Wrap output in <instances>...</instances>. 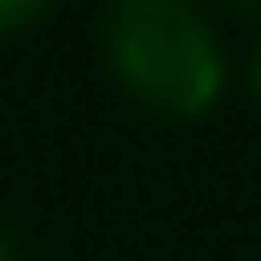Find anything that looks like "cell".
<instances>
[{
  "label": "cell",
  "instance_id": "obj_2",
  "mask_svg": "<svg viewBox=\"0 0 261 261\" xmlns=\"http://www.w3.org/2000/svg\"><path fill=\"white\" fill-rule=\"evenodd\" d=\"M47 12H53V0H0V41H12V35H23V29H35Z\"/></svg>",
  "mask_w": 261,
  "mask_h": 261
},
{
  "label": "cell",
  "instance_id": "obj_1",
  "mask_svg": "<svg viewBox=\"0 0 261 261\" xmlns=\"http://www.w3.org/2000/svg\"><path fill=\"white\" fill-rule=\"evenodd\" d=\"M99 53L122 99L163 122H203L232 87V58L197 0H105Z\"/></svg>",
  "mask_w": 261,
  "mask_h": 261
},
{
  "label": "cell",
  "instance_id": "obj_3",
  "mask_svg": "<svg viewBox=\"0 0 261 261\" xmlns=\"http://www.w3.org/2000/svg\"><path fill=\"white\" fill-rule=\"evenodd\" d=\"M244 93H250V99L261 105V41L250 47V58H244Z\"/></svg>",
  "mask_w": 261,
  "mask_h": 261
},
{
  "label": "cell",
  "instance_id": "obj_5",
  "mask_svg": "<svg viewBox=\"0 0 261 261\" xmlns=\"http://www.w3.org/2000/svg\"><path fill=\"white\" fill-rule=\"evenodd\" d=\"M0 261H23V255H18V244H12V232H6V226H0Z\"/></svg>",
  "mask_w": 261,
  "mask_h": 261
},
{
  "label": "cell",
  "instance_id": "obj_4",
  "mask_svg": "<svg viewBox=\"0 0 261 261\" xmlns=\"http://www.w3.org/2000/svg\"><path fill=\"white\" fill-rule=\"evenodd\" d=\"M226 6H232L238 18H250V23H261V0H226Z\"/></svg>",
  "mask_w": 261,
  "mask_h": 261
}]
</instances>
